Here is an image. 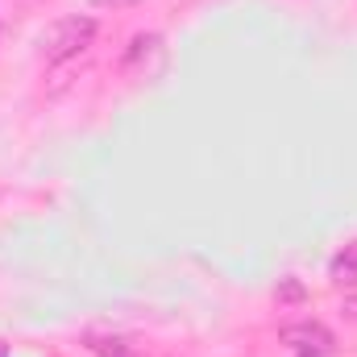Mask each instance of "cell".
Listing matches in <instances>:
<instances>
[{"mask_svg":"<svg viewBox=\"0 0 357 357\" xmlns=\"http://www.w3.org/2000/svg\"><path fill=\"white\" fill-rule=\"evenodd\" d=\"M91 38H96V17H84V13L59 17L54 25H46V33H42V42H38V46H42V63H46V67H59V63L84 54L91 46Z\"/></svg>","mask_w":357,"mask_h":357,"instance_id":"1","label":"cell"},{"mask_svg":"<svg viewBox=\"0 0 357 357\" xmlns=\"http://www.w3.org/2000/svg\"><path fill=\"white\" fill-rule=\"evenodd\" d=\"M287 341H299V345H295V354L299 357H333V337H328L324 328H316V324L291 328Z\"/></svg>","mask_w":357,"mask_h":357,"instance_id":"2","label":"cell"},{"mask_svg":"<svg viewBox=\"0 0 357 357\" xmlns=\"http://www.w3.org/2000/svg\"><path fill=\"white\" fill-rule=\"evenodd\" d=\"M328 274H333V282H337V287H357V241H354V245H345V250L333 258Z\"/></svg>","mask_w":357,"mask_h":357,"instance_id":"3","label":"cell"},{"mask_svg":"<svg viewBox=\"0 0 357 357\" xmlns=\"http://www.w3.org/2000/svg\"><path fill=\"white\" fill-rule=\"evenodd\" d=\"M96 4H104V8H133V4H142V0H96Z\"/></svg>","mask_w":357,"mask_h":357,"instance_id":"4","label":"cell"}]
</instances>
